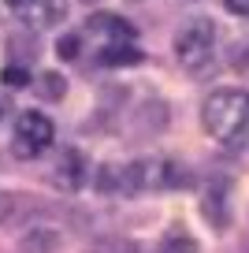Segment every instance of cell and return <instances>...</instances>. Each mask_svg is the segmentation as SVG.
I'll return each mask as SVG.
<instances>
[{"label": "cell", "instance_id": "cell-1", "mask_svg": "<svg viewBox=\"0 0 249 253\" xmlns=\"http://www.w3.org/2000/svg\"><path fill=\"white\" fill-rule=\"evenodd\" d=\"M201 123L216 142L249 145V93H242V89H216L201 104Z\"/></svg>", "mask_w": 249, "mask_h": 253}, {"label": "cell", "instance_id": "cell-2", "mask_svg": "<svg viewBox=\"0 0 249 253\" xmlns=\"http://www.w3.org/2000/svg\"><path fill=\"white\" fill-rule=\"evenodd\" d=\"M175 60L182 63V71L205 79L216 67V26L212 19H186L175 34Z\"/></svg>", "mask_w": 249, "mask_h": 253}, {"label": "cell", "instance_id": "cell-3", "mask_svg": "<svg viewBox=\"0 0 249 253\" xmlns=\"http://www.w3.org/2000/svg\"><path fill=\"white\" fill-rule=\"evenodd\" d=\"M52 145V123L41 112H19L15 119V142H11V153L19 160H34Z\"/></svg>", "mask_w": 249, "mask_h": 253}, {"label": "cell", "instance_id": "cell-4", "mask_svg": "<svg viewBox=\"0 0 249 253\" xmlns=\"http://www.w3.org/2000/svg\"><path fill=\"white\" fill-rule=\"evenodd\" d=\"M201 212L216 231H223L231 223V182L227 179H212L201 194Z\"/></svg>", "mask_w": 249, "mask_h": 253}, {"label": "cell", "instance_id": "cell-5", "mask_svg": "<svg viewBox=\"0 0 249 253\" xmlns=\"http://www.w3.org/2000/svg\"><path fill=\"white\" fill-rule=\"evenodd\" d=\"M86 171H89V164H86V157L78 149H63L60 157H56V164H52V186H60V190H78L82 182H86Z\"/></svg>", "mask_w": 249, "mask_h": 253}, {"label": "cell", "instance_id": "cell-6", "mask_svg": "<svg viewBox=\"0 0 249 253\" xmlns=\"http://www.w3.org/2000/svg\"><path fill=\"white\" fill-rule=\"evenodd\" d=\"M11 11H19L23 19H30V23L38 26H52L60 23L63 15H67V4L63 0H4Z\"/></svg>", "mask_w": 249, "mask_h": 253}, {"label": "cell", "instance_id": "cell-7", "mask_svg": "<svg viewBox=\"0 0 249 253\" xmlns=\"http://www.w3.org/2000/svg\"><path fill=\"white\" fill-rule=\"evenodd\" d=\"M97 60H101L104 67H130V63H141V48L130 45V41H108Z\"/></svg>", "mask_w": 249, "mask_h": 253}, {"label": "cell", "instance_id": "cell-8", "mask_svg": "<svg viewBox=\"0 0 249 253\" xmlns=\"http://www.w3.org/2000/svg\"><path fill=\"white\" fill-rule=\"evenodd\" d=\"M89 30L93 34H108L112 41H134V26L119 15H93L89 19Z\"/></svg>", "mask_w": 249, "mask_h": 253}, {"label": "cell", "instance_id": "cell-9", "mask_svg": "<svg viewBox=\"0 0 249 253\" xmlns=\"http://www.w3.org/2000/svg\"><path fill=\"white\" fill-rule=\"evenodd\" d=\"M38 93H41V97H48V101H60V97L67 93V82H63L56 71H45V75L38 79Z\"/></svg>", "mask_w": 249, "mask_h": 253}, {"label": "cell", "instance_id": "cell-10", "mask_svg": "<svg viewBox=\"0 0 249 253\" xmlns=\"http://www.w3.org/2000/svg\"><path fill=\"white\" fill-rule=\"evenodd\" d=\"M160 253H201V250H197V242H194L190 235H182V231H171V235L164 238Z\"/></svg>", "mask_w": 249, "mask_h": 253}, {"label": "cell", "instance_id": "cell-11", "mask_svg": "<svg viewBox=\"0 0 249 253\" xmlns=\"http://www.w3.org/2000/svg\"><path fill=\"white\" fill-rule=\"evenodd\" d=\"M56 56H60V60H75L78 56V34H63V38L56 41Z\"/></svg>", "mask_w": 249, "mask_h": 253}, {"label": "cell", "instance_id": "cell-12", "mask_svg": "<svg viewBox=\"0 0 249 253\" xmlns=\"http://www.w3.org/2000/svg\"><path fill=\"white\" fill-rule=\"evenodd\" d=\"M4 82H8L11 89H23L26 82H30V75H26L23 67H4Z\"/></svg>", "mask_w": 249, "mask_h": 253}, {"label": "cell", "instance_id": "cell-13", "mask_svg": "<svg viewBox=\"0 0 249 253\" xmlns=\"http://www.w3.org/2000/svg\"><path fill=\"white\" fill-rule=\"evenodd\" d=\"M11 212H15V198L0 190V223H4V220H11Z\"/></svg>", "mask_w": 249, "mask_h": 253}, {"label": "cell", "instance_id": "cell-14", "mask_svg": "<svg viewBox=\"0 0 249 253\" xmlns=\"http://www.w3.org/2000/svg\"><path fill=\"white\" fill-rule=\"evenodd\" d=\"M227 11H234V15H249V0H223Z\"/></svg>", "mask_w": 249, "mask_h": 253}, {"label": "cell", "instance_id": "cell-15", "mask_svg": "<svg viewBox=\"0 0 249 253\" xmlns=\"http://www.w3.org/2000/svg\"><path fill=\"white\" fill-rule=\"evenodd\" d=\"M86 253H123V250H116V246H108V242H97V246H89Z\"/></svg>", "mask_w": 249, "mask_h": 253}, {"label": "cell", "instance_id": "cell-16", "mask_svg": "<svg viewBox=\"0 0 249 253\" xmlns=\"http://www.w3.org/2000/svg\"><path fill=\"white\" fill-rule=\"evenodd\" d=\"M86 4H93V0H86Z\"/></svg>", "mask_w": 249, "mask_h": 253}]
</instances>
